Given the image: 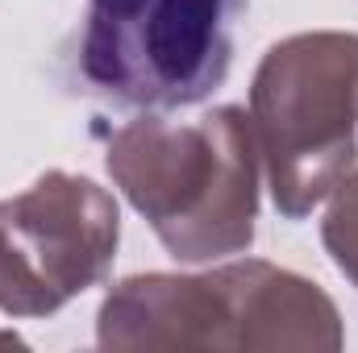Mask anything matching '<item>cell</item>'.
Segmentation results:
<instances>
[{"instance_id": "6da1fadb", "label": "cell", "mask_w": 358, "mask_h": 353, "mask_svg": "<svg viewBox=\"0 0 358 353\" xmlns=\"http://www.w3.org/2000/svg\"><path fill=\"white\" fill-rule=\"evenodd\" d=\"M246 0H84L63 46L67 84L125 112L208 100L234 63Z\"/></svg>"}]
</instances>
